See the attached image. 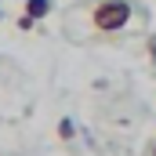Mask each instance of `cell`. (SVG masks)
<instances>
[{
  "instance_id": "6da1fadb",
  "label": "cell",
  "mask_w": 156,
  "mask_h": 156,
  "mask_svg": "<svg viewBox=\"0 0 156 156\" xmlns=\"http://www.w3.org/2000/svg\"><path fill=\"white\" fill-rule=\"evenodd\" d=\"M131 4L127 0H94L91 7V26L98 33H120L127 22H131Z\"/></svg>"
},
{
  "instance_id": "7a4b0ae2",
  "label": "cell",
  "mask_w": 156,
  "mask_h": 156,
  "mask_svg": "<svg viewBox=\"0 0 156 156\" xmlns=\"http://www.w3.org/2000/svg\"><path fill=\"white\" fill-rule=\"evenodd\" d=\"M26 15H29V18H44V15H51V0H26Z\"/></svg>"
},
{
  "instance_id": "3957f363",
  "label": "cell",
  "mask_w": 156,
  "mask_h": 156,
  "mask_svg": "<svg viewBox=\"0 0 156 156\" xmlns=\"http://www.w3.org/2000/svg\"><path fill=\"white\" fill-rule=\"evenodd\" d=\"M58 138H62V142L76 138V127H73V120H58Z\"/></svg>"
},
{
  "instance_id": "277c9868",
  "label": "cell",
  "mask_w": 156,
  "mask_h": 156,
  "mask_svg": "<svg viewBox=\"0 0 156 156\" xmlns=\"http://www.w3.org/2000/svg\"><path fill=\"white\" fill-rule=\"evenodd\" d=\"M33 22H37V18H29V15H22V18H18V29H33Z\"/></svg>"
},
{
  "instance_id": "5b68a950",
  "label": "cell",
  "mask_w": 156,
  "mask_h": 156,
  "mask_svg": "<svg viewBox=\"0 0 156 156\" xmlns=\"http://www.w3.org/2000/svg\"><path fill=\"white\" fill-rule=\"evenodd\" d=\"M153 156H156V145H153Z\"/></svg>"
}]
</instances>
